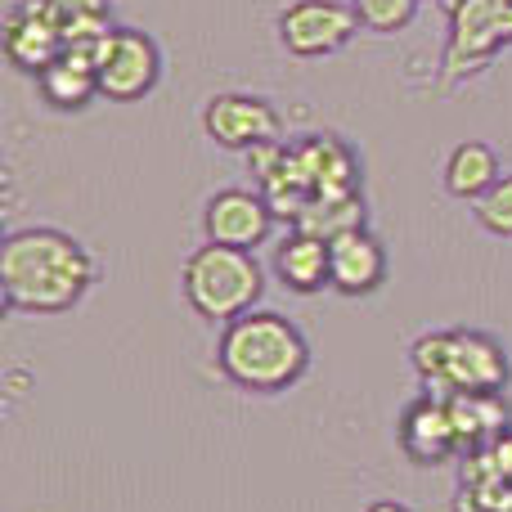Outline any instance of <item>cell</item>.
<instances>
[{"label": "cell", "instance_id": "1", "mask_svg": "<svg viewBox=\"0 0 512 512\" xmlns=\"http://www.w3.org/2000/svg\"><path fill=\"white\" fill-rule=\"evenodd\" d=\"M95 288V261L72 234L32 225L0 239V297L18 315H63Z\"/></svg>", "mask_w": 512, "mask_h": 512}, {"label": "cell", "instance_id": "2", "mask_svg": "<svg viewBox=\"0 0 512 512\" xmlns=\"http://www.w3.org/2000/svg\"><path fill=\"white\" fill-rule=\"evenodd\" d=\"M216 364L234 387L274 396L301 382V373L310 369V342L279 310H248L221 328Z\"/></svg>", "mask_w": 512, "mask_h": 512}, {"label": "cell", "instance_id": "3", "mask_svg": "<svg viewBox=\"0 0 512 512\" xmlns=\"http://www.w3.org/2000/svg\"><path fill=\"white\" fill-rule=\"evenodd\" d=\"M418 378L432 396L450 400L454 391H504L508 387V351L499 337L477 333V328H445V333H423L409 351Z\"/></svg>", "mask_w": 512, "mask_h": 512}, {"label": "cell", "instance_id": "4", "mask_svg": "<svg viewBox=\"0 0 512 512\" xmlns=\"http://www.w3.org/2000/svg\"><path fill=\"white\" fill-rule=\"evenodd\" d=\"M180 288H185V301L203 319L230 324V319L256 310L265 274L252 252L225 248V243H203L198 252H189L185 270H180Z\"/></svg>", "mask_w": 512, "mask_h": 512}, {"label": "cell", "instance_id": "5", "mask_svg": "<svg viewBox=\"0 0 512 512\" xmlns=\"http://www.w3.org/2000/svg\"><path fill=\"white\" fill-rule=\"evenodd\" d=\"M95 72H99V95H108L113 104H135V99L153 95V86H158L162 50L140 27H113Z\"/></svg>", "mask_w": 512, "mask_h": 512}, {"label": "cell", "instance_id": "6", "mask_svg": "<svg viewBox=\"0 0 512 512\" xmlns=\"http://www.w3.org/2000/svg\"><path fill=\"white\" fill-rule=\"evenodd\" d=\"M360 14L342 0H292L279 14V41L292 59H324L351 45Z\"/></svg>", "mask_w": 512, "mask_h": 512}, {"label": "cell", "instance_id": "7", "mask_svg": "<svg viewBox=\"0 0 512 512\" xmlns=\"http://www.w3.org/2000/svg\"><path fill=\"white\" fill-rule=\"evenodd\" d=\"M274 230V207L261 189H221L203 212L207 243H225V248L256 252Z\"/></svg>", "mask_w": 512, "mask_h": 512}, {"label": "cell", "instance_id": "8", "mask_svg": "<svg viewBox=\"0 0 512 512\" xmlns=\"http://www.w3.org/2000/svg\"><path fill=\"white\" fill-rule=\"evenodd\" d=\"M203 131H207V140H216L221 149H256V144H265V140H279V113H274L270 99L230 90V95L207 99Z\"/></svg>", "mask_w": 512, "mask_h": 512}, {"label": "cell", "instance_id": "9", "mask_svg": "<svg viewBox=\"0 0 512 512\" xmlns=\"http://www.w3.org/2000/svg\"><path fill=\"white\" fill-rule=\"evenodd\" d=\"M396 436H400V450H405L409 463H418V468H436V463L463 454L459 427H454V414H450V400L432 396V391H423V396L400 414Z\"/></svg>", "mask_w": 512, "mask_h": 512}, {"label": "cell", "instance_id": "10", "mask_svg": "<svg viewBox=\"0 0 512 512\" xmlns=\"http://www.w3.org/2000/svg\"><path fill=\"white\" fill-rule=\"evenodd\" d=\"M328 256H333V288L346 297H369L387 283V248L364 225L328 239Z\"/></svg>", "mask_w": 512, "mask_h": 512}, {"label": "cell", "instance_id": "11", "mask_svg": "<svg viewBox=\"0 0 512 512\" xmlns=\"http://www.w3.org/2000/svg\"><path fill=\"white\" fill-rule=\"evenodd\" d=\"M5 54L14 68L32 72V77H41V72L63 54V36H59V27L50 23V14H45V0H23L18 9H9Z\"/></svg>", "mask_w": 512, "mask_h": 512}, {"label": "cell", "instance_id": "12", "mask_svg": "<svg viewBox=\"0 0 512 512\" xmlns=\"http://www.w3.org/2000/svg\"><path fill=\"white\" fill-rule=\"evenodd\" d=\"M274 274H279L283 288L301 292V297H310V292H319V288H333L328 239H319V234H310V230H292L288 239L274 248Z\"/></svg>", "mask_w": 512, "mask_h": 512}, {"label": "cell", "instance_id": "13", "mask_svg": "<svg viewBox=\"0 0 512 512\" xmlns=\"http://www.w3.org/2000/svg\"><path fill=\"white\" fill-rule=\"evenodd\" d=\"M292 153H297V162H301V171H306L315 198L355 194V185H360V167H355V153L346 149L337 135H310V140H301Z\"/></svg>", "mask_w": 512, "mask_h": 512}, {"label": "cell", "instance_id": "14", "mask_svg": "<svg viewBox=\"0 0 512 512\" xmlns=\"http://www.w3.org/2000/svg\"><path fill=\"white\" fill-rule=\"evenodd\" d=\"M450 414H454V427H459L463 454L490 450L508 432V405L499 400V391H454Z\"/></svg>", "mask_w": 512, "mask_h": 512}, {"label": "cell", "instance_id": "15", "mask_svg": "<svg viewBox=\"0 0 512 512\" xmlns=\"http://www.w3.org/2000/svg\"><path fill=\"white\" fill-rule=\"evenodd\" d=\"M499 41H512V0H463L454 23V54L468 45L486 59Z\"/></svg>", "mask_w": 512, "mask_h": 512}, {"label": "cell", "instance_id": "16", "mask_svg": "<svg viewBox=\"0 0 512 512\" xmlns=\"http://www.w3.org/2000/svg\"><path fill=\"white\" fill-rule=\"evenodd\" d=\"M36 81H41L45 104L59 108V113H81V108H86L90 99L99 95V72L90 68L86 59L68 54V50H63L59 59H54Z\"/></svg>", "mask_w": 512, "mask_h": 512}, {"label": "cell", "instance_id": "17", "mask_svg": "<svg viewBox=\"0 0 512 512\" xmlns=\"http://www.w3.org/2000/svg\"><path fill=\"white\" fill-rule=\"evenodd\" d=\"M499 176H504V171H499V153L481 140L454 144L450 162H445V189H450L454 198H472V203H477Z\"/></svg>", "mask_w": 512, "mask_h": 512}, {"label": "cell", "instance_id": "18", "mask_svg": "<svg viewBox=\"0 0 512 512\" xmlns=\"http://www.w3.org/2000/svg\"><path fill=\"white\" fill-rule=\"evenodd\" d=\"M45 14H50V23L59 27L63 45L95 41V36L113 32V23H108L113 0H45Z\"/></svg>", "mask_w": 512, "mask_h": 512}, {"label": "cell", "instance_id": "19", "mask_svg": "<svg viewBox=\"0 0 512 512\" xmlns=\"http://www.w3.org/2000/svg\"><path fill=\"white\" fill-rule=\"evenodd\" d=\"M364 225V203L355 194L346 198H310V207L297 216V230H310L319 239H337L346 230H360Z\"/></svg>", "mask_w": 512, "mask_h": 512}, {"label": "cell", "instance_id": "20", "mask_svg": "<svg viewBox=\"0 0 512 512\" xmlns=\"http://www.w3.org/2000/svg\"><path fill=\"white\" fill-rule=\"evenodd\" d=\"M351 9L360 14V27L391 36V32H405V27L414 23L418 0H351Z\"/></svg>", "mask_w": 512, "mask_h": 512}, {"label": "cell", "instance_id": "21", "mask_svg": "<svg viewBox=\"0 0 512 512\" xmlns=\"http://www.w3.org/2000/svg\"><path fill=\"white\" fill-rule=\"evenodd\" d=\"M472 212H477V225L486 234H495V239H512V176H499L495 185L472 203Z\"/></svg>", "mask_w": 512, "mask_h": 512}, {"label": "cell", "instance_id": "22", "mask_svg": "<svg viewBox=\"0 0 512 512\" xmlns=\"http://www.w3.org/2000/svg\"><path fill=\"white\" fill-rule=\"evenodd\" d=\"M490 459H495V468H499V477L512 486V432H504L495 445H490Z\"/></svg>", "mask_w": 512, "mask_h": 512}, {"label": "cell", "instance_id": "23", "mask_svg": "<svg viewBox=\"0 0 512 512\" xmlns=\"http://www.w3.org/2000/svg\"><path fill=\"white\" fill-rule=\"evenodd\" d=\"M364 512H414V508L400 504V499H373V504L364 508Z\"/></svg>", "mask_w": 512, "mask_h": 512}, {"label": "cell", "instance_id": "24", "mask_svg": "<svg viewBox=\"0 0 512 512\" xmlns=\"http://www.w3.org/2000/svg\"><path fill=\"white\" fill-rule=\"evenodd\" d=\"M508 512H512V508H508Z\"/></svg>", "mask_w": 512, "mask_h": 512}]
</instances>
